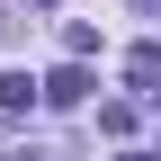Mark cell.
I'll use <instances>...</instances> for the list:
<instances>
[{
	"instance_id": "8992f818",
	"label": "cell",
	"mask_w": 161,
	"mask_h": 161,
	"mask_svg": "<svg viewBox=\"0 0 161 161\" xmlns=\"http://www.w3.org/2000/svg\"><path fill=\"white\" fill-rule=\"evenodd\" d=\"M0 161H36V152H18V143H0Z\"/></svg>"
},
{
	"instance_id": "7a4b0ae2",
	"label": "cell",
	"mask_w": 161,
	"mask_h": 161,
	"mask_svg": "<svg viewBox=\"0 0 161 161\" xmlns=\"http://www.w3.org/2000/svg\"><path fill=\"white\" fill-rule=\"evenodd\" d=\"M36 108V80L27 72H0V116H27Z\"/></svg>"
},
{
	"instance_id": "6da1fadb",
	"label": "cell",
	"mask_w": 161,
	"mask_h": 161,
	"mask_svg": "<svg viewBox=\"0 0 161 161\" xmlns=\"http://www.w3.org/2000/svg\"><path fill=\"white\" fill-rule=\"evenodd\" d=\"M36 98H45V108H80V98H90V72H80V63H63L54 80H36Z\"/></svg>"
},
{
	"instance_id": "277c9868",
	"label": "cell",
	"mask_w": 161,
	"mask_h": 161,
	"mask_svg": "<svg viewBox=\"0 0 161 161\" xmlns=\"http://www.w3.org/2000/svg\"><path fill=\"white\" fill-rule=\"evenodd\" d=\"M125 72H134V90H152V80H161V45H134V54H125Z\"/></svg>"
},
{
	"instance_id": "52a82bcc",
	"label": "cell",
	"mask_w": 161,
	"mask_h": 161,
	"mask_svg": "<svg viewBox=\"0 0 161 161\" xmlns=\"http://www.w3.org/2000/svg\"><path fill=\"white\" fill-rule=\"evenodd\" d=\"M116 161H152V152H116Z\"/></svg>"
},
{
	"instance_id": "ba28073f",
	"label": "cell",
	"mask_w": 161,
	"mask_h": 161,
	"mask_svg": "<svg viewBox=\"0 0 161 161\" xmlns=\"http://www.w3.org/2000/svg\"><path fill=\"white\" fill-rule=\"evenodd\" d=\"M36 9H54V0H36Z\"/></svg>"
},
{
	"instance_id": "3957f363",
	"label": "cell",
	"mask_w": 161,
	"mask_h": 161,
	"mask_svg": "<svg viewBox=\"0 0 161 161\" xmlns=\"http://www.w3.org/2000/svg\"><path fill=\"white\" fill-rule=\"evenodd\" d=\"M63 54H72V63H90V54H98V27H90V18H72V27H63Z\"/></svg>"
},
{
	"instance_id": "5b68a950",
	"label": "cell",
	"mask_w": 161,
	"mask_h": 161,
	"mask_svg": "<svg viewBox=\"0 0 161 161\" xmlns=\"http://www.w3.org/2000/svg\"><path fill=\"white\" fill-rule=\"evenodd\" d=\"M98 134H116V143L134 134V108H125V98H108V108H98Z\"/></svg>"
}]
</instances>
